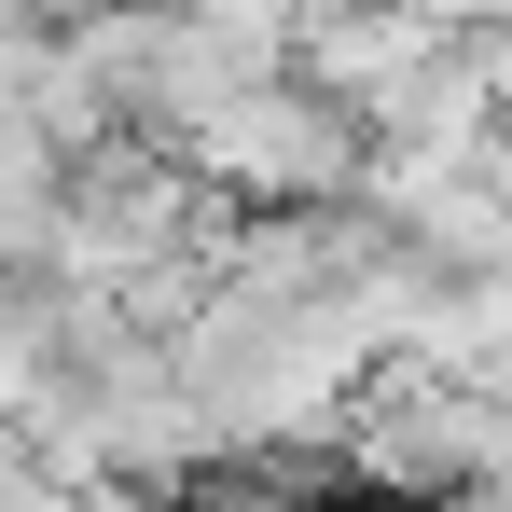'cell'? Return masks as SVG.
<instances>
[{"instance_id":"cell-3","label":"cell","mask_w":512,"mask_h":512,"mask_svg":"<svg viewBox=\"0 0 512 512\" xmlns=\"http://www.w3.org/2000/svg\"><path fill=\"white\" fill-rule=\"evenodd\" d=\"M443 28H512V0H429Z\"/></svg>"},{"instance_id":"cell-4","label":"cell","mask_w":512,"mask_h":512,"mask_svg":"<svg viewBox=\"0 0 512 512\" xmlns=\"http://www.w3.org/2000/svg\"><path fill=\"white\" fill-rule=\"evenodd\" d=\"M153 14H167V0H153Z\"/></svg>"},{"instance_id":"cell-1","label":"cell","mask_w":512,"mask_h":512,"mask_svg":"<svg viewBox=\"0 0 512 512\" xmlns=\"http://www.w3.org/2000/svg\"><path fill=\"white\" fill-rule=\"evenodd\" d=\"M180 167L208 180L222 208H333V194H360L374 139L346 125L333 97H305L291 70H263V84H236L194 139H180Z\"/></svg>"},{"instance_id":"cell-2","label":"cell","mask_w":512,"mask_h":512,"mask_svg":"<svg viewBox=\"0 0 512 512\" xmlns=\"http://www.w3.org/2000/svg\"><path fill=\"white\" fill-rule=\"evenodd\" d=\"M443 42H457V28H443L429 0H346V14H319V28H291V84L333 97L346 125L374 139V125H388V97L416 84Z\"/></svg>"}]
</instances>
